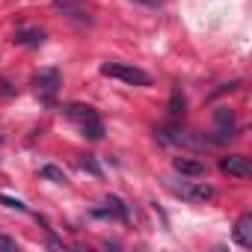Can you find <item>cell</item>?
Returning a JSON list of instances; mask_svg holds the SVG:
<instances>
[{
  "instance_id": "cell-1",
  "label": "cell",
  "mask_w": 252,
  "mask_h": 252,
  "mask_svg": "<svg viewBox=\"0 0 252 252\" xmlns=\"http://www.w3.org/2000/svg\"><path fill=\"white\" fill-rule=\"evenodd\" d=\"M63 113L86 140H101L104 137V122L98 119L95 107H89V104H68V107H63Z\"/></svg>"
},
{
  "instance_id": "cell-2",
  "label": "cell",
  "mask_w": 252,
  "mask_h": 252,
  "mask_svg": "<svg viewBox=\"0 0 252 252\" xmlns=\"http://www.w3.org/2000/svg\"><path fill=\"white\" fill-rule=\"evenodd\" d=\"M101 74L104 77H116L128 86H149L152 77L149 71H143L140 65H131V63H101Z\"/></svg>"
},
{
  "instance_id": "cell-3",
  "label": "cell",
  "mask_w": 252,
  "mask_h": 252,
  "mask_svg": "<svg viewBox=\"0 0 252 252\" xmlns=\"http://www.w3.org/2000/svg\"><path fill=\"white\" fill-rule=\"evenodd\" d=\"M60 86H63V74H60L57 68H39V74L33 77V89H36V98H39L45 107H54V104H57Z\"/></svg>"
},
{
  "instance_id": "cell-4",
  "label": "cell",
  "mask_w": 252,
  "mask_h": 252,
  "mask_svg": "<svg viewBox=\"0 0 252 252\" xmlns=\"http://www.w3.org/2000/svg\"><path fill=\"white\" fill-rule=\"evenodd\" d=\"M166 190H172L178 199H187V202H211L217 196V190L205 181H166Z\"/></svg>"
},
{
  "instance_id": "cell-5",
  "label": "cell",
  "mask_w": 252,
  "mask_h": 252,
  "mask_svg": "<svg viewBox=\"0 0 252 252\" xmlns=\"http://www.w3.org/2000/svg\"><path fill=\"white\" fill-rule=\"evenodd\" d=\"M158 137H160V143H169V146H187V149H205V146H208L205 137H196L193 131H181V128H175V131H160Z\"/></svg>"
},
{
  "instance_id": "cell-6",
  "label": "cell",
  "mask_w": 252,
  "mask_h": 252,
  "mask_svg": "<svg viewBox=\"0 0 252 252\" xmlns=\"http://www.w3.org/2000/svg\"><path fill=\"white\" fill-rule=\"evenodd\" d=\"M220 169H222L225 175H234V178H249V172H252V166H249V160H246L243 155L220 158Z\"/></svg>"
},
{
  "instance_id": "cell-7",
  "label": "cell",
  "mask_w": 252,
  "mask_h": 252,
  "mask_svg": "<svg viewBox=\"0 0 252 252\" xmlns=\"http://www.w3.org/2000/svg\"><path fill=\"white\" fill-rule=\"evenodd\" d=\"M172 169H175L178 175H190V178L205 175V163L196 160V158H172Z\"/></svg>"
},
{
  "instance_id": "cell-8",
  "label": "cell",
  "mask_w": 252,
  "mask_h": 252,
  "mask_svg": "<svg viewBox=\"0 0 252 252\" xmlns=\"http://www.w3.org/2000/svg\"><path fill=\"white\" fill-rule=\"evenodd\" d=\"M234 240H237V246H243V249L252 246V214H243V217L234 222Z\"/></svg>"
},
{
  "instance_id": "cell-9",
  "label": "cell",
  "mask_w": 252,
  "mask_h": 252,
  "mask_svg": "<svg viewBox=\"0 0 252 252\" xmlns=\"http://www.w3.org/2000/svg\"><path fill=\"white\" fill-rule=\"evenodd\" d=\"M104 205H107V208H95V211H92V217H116V220H128V208H125V202H122V199L110 196Z\"/></svg>"
},
{
  "instance_id": "cell-10",
  "label": "cell",
  "mask_w": 252,
  "mask_h": 252,
  "mask_svg": "<svg viewBox=\"0 0 252 252\" xmlns=\"http://www.w3.org/2000/svg\"><path fill=\"white\" fill-rule=\"evenodd\" d=\"M54 9L63 12V15H71V18H80V21H89L86 9L77 3V0H54Z\"/></svg>"
},
{
  "instance_id": "cell-11",
  "label": "cell",
  "mask_w": 252,
  "mask_h": 252,
  "mask_svg": "<svg viewBox=\"0 0 252 252\" xmlns=\"http://www.w3.org/2000/svg\"><path fill=\"white\" fill-rule=\"evenodd\" d=\"M15 42L24 45V48H39V45L45 42V33L36 30V27H30V30H18V33H15Z\"/></svg>"
},
{
  "instance_id": "cell-12",
  "label": "cell",
  "mask_w": 252,
  "mask_h": 252,
  "mask_svg": "<svg viewBox=\"0 0 252 252\" xmlns=\"http://www.w3.org/2000/svg\"><path fill=\"white\" fill-rule=\"evenodd\" d=\"M181 113H184V92H181V86H175L172 95H169V116L178 119Z\"/></svg>"
},
{
  "instance_id": "cell-13",
  "label": "cell",
  "mask_w": 252,
  "mask_h": 252,
  "mask_svg": "<svg viewBox=\"0 0 252 252\" xmlns=\"http://www.w3.org/2000/svg\"><path fill=\"white\" fill-rule=\"evenodd\" d=\"M39 175H42V178H48V181H54V184H65V181H68V178H65V172H63L60 166H54V163L42 166V169H39Z\"/></svg>"
},
{
  "instance_id": "cell-14",
  "label": "cell",
  "mask_w": 252,
  "mask_h": 252,
  "mask_svg": "<svg viewBox=\"0 0 252 252\" xmlns=\"http://www.w3.org/2000/svg\"><path fill=\"white\" fill-rule=\"evenodd\" d=\"M217 125H220V128H231V125H234V116L222 107V110H217Z\"/></svg>"
},
{
  "instance_id": "cell-15",
  "label": "cell",
  "mask_w": 252,
  "mask_h": 252,
  "mask_svg": "<svg viewBox=\"0 0 252 252\" xmlns=\"http://www.w3.org/2000/svg\"><path fill=\"white\" fill-rule=\"evenodd\" d=\"M0 205H6V208H15V211H27V205L21 199H12V196H0Z\"/></svg>"
},
{
  "instance_id": "cell-16",
  "label": "cell",
  "mask_w": 252,
  "mask_h": 252,
  "mask_svg": "<svg viewBox=\"0 0 252 252\" xmlns=\"http://www.w3.org/2000/svg\"><path fill=\"white\" fill-rule=\"evenodd\" d=\"M18 246H15V240L12 237H6L3 231H0V252H15Z\"/></svg>"
},
{
  "instance_id": "cell-17",
  "label": "cell",
  "mask_w": 252,
  "mask_h": 252,
  "mask_svg": "<svg viewBox=\"0 0 252 252\" xmlns=\"http://www.w3.org/2000/svg\"><path fill=\"white\" fill-rule=\"evenodd\" d=\"M9 95H15V86L6 83V80H0V98H9Z\"/></svg>"
},
{
  "instance_id": "cell-18",
  "label": "cell",
  "mask_w": 252,
  "mask_h": 252,
  "mask_svg": "<svg viewBox=\"0 0 252 252\" xmlns=\"http://www.w3.org/2000/svg\"><path fill=\"white\" fill-rule=\"evenodd\" d=\"M83 169H89V172H95V175H98V166H95L92 160H83Z\"/></svg>"
},
{
  "instance_id": "cell-19",
  "label": "cell",
  "mask_w": 252,
  "mask_h": 252,
  "mask_svg": "<svg viewBox=\"0 0 252 252\" xmlns=\"http://www.w3.org/2000/svg\"><path fill=\"white\" fill-rule=\"evenodd\" d=\"M137 3H146V6H160L163 0H137Z\"/></svg>"
},
{
  "instance_id": "cell-20",
  "label": "cell",
  "mask_w": 252,
  "mask_h": 252,
  "mask_svg": "<svg viewBox=\"0 0 252 252\" xmlns=\"http://www.w3.org/2000/svg\"><path fill=\"white\" fill-rule=\"evenodd\" d=\"M0 143H3V137H0Z\"/></svg>"
}]
</instances>
